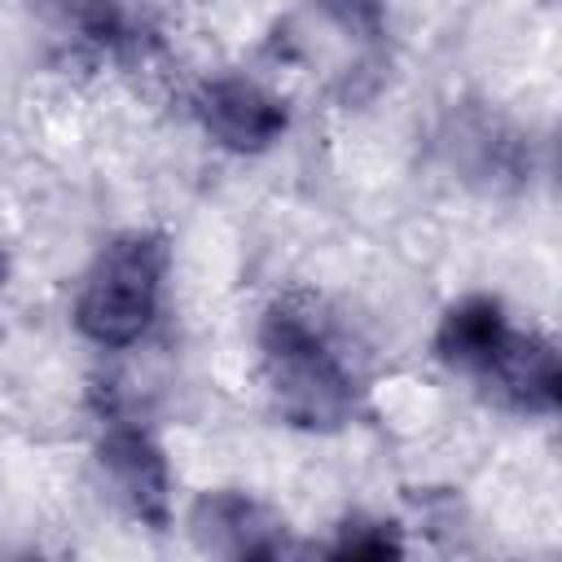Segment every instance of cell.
Wrapping results in <instances>:
<instances>
[{
  "instance_id": "52a82bcc",
  "label": "cell",
  "mask_w": 562,
  "mask_h": 562,
  "mask_svg": "<svg viewBox=\"0 0 562 562\" xmlns=\"http://www.w3.org/2000/svg\"><path fill=\"white\" fill-rule=\"evenodd\" d=\"M505 338H509V321H505L501 303L474 294V299H461L457 307H448V316L435 334V351L443 364L483 378V369L496 360Z\"/></svg>"
},
{
  "instance_id": "6da1fadb",
  "label": "cell",
  "mask_w": 562,
  "mask_h": 562,
  "mask_svg": "<svg viewBox=\"0 0 562 562\" xmlns=\"http://www.w3.org/2000/svg\"><path fill=\"white\" fill-rule=\"evenodd\" d=\"M259 347H263L268 391L294 426L329 430L351 417V408H356L351 373L338 360L321 321H312L307 312H299L290 303H277L263 316Z\"/></svg>"
},
{
  "instance_id": "3957f363",
  "label": "cell",
  "mask_w": 562,
  "mask_h": 562,
  "mask_svg": "<svg viewBox=\"0 0 562 562\" xmlns=\"http://www.w3.org/2000/svg\"><path fill=\"white\" fill-rule=\"evenodd\" d=\"M193 110H198L202 127L211 132V140H220L224 149H237V154H259L285 132V105L241 75L202 83Z\"/></svg>"
},
{
  "instance_id": "5b68a950",
  "label": "cell",
  "mask_w": 562,
  "mask_h": 562,
  "mask_svg": "<svg viewBox=\"0 0 562 562\" xmlns=\"http://www.w3.org/2000/svg\"><path fill=\"white\" fill-rule=\"evenodd\" d=\"M193 527L206 549L233 553V558H277L285 549L281 522L259 501L237 496V492L202 496L193 509Z\"/></svg>"
},
{
  "instance_id": "30bf717a",
  "label": "cell",
  "mask_w": 562,
  "mask_h": 562,
  "mask_svg": "<svg viewBox=\"0 0 562 562\" xmlns=\"http://www.w3.org/2000/svg\"><path fill=\"white\" fill-rule=\"evenodd\" d=\"M4 272H9V259H4V246H0V285H4Z\"/></svg>"
},
{
  "instance_id": "7a4b0ae2",
  "label": "cell",
  "mask_w": 562,
  "mask_h": 562,
  "mask_svg": "<svg viewBox=\"0 0 562 562\" xmlns=\"http://www.w3.org/2000/svg\"><path fill=\"white\" fill-rule=\"evenodd\" d=\"M158 285L162 241L149 233H123L88 268L75 299V325L97 347H127L149 329L158 312Z\"/></svg>"
},
{
  "instance_id": "ba28073f",
  "label": "cell",
  "mask_w": 562,
  "mask_h": 562,
  "mask_svg": "<svg viewBox=\"0 0 562 562\" xmlns=\"http://www.w3.org/2000/svg\"><path fill=\"white\" fill-rule=\"evenodd\" d=\"M338 553L386 558V553H400V540H391L386 527H378V522H347V536L338 540Z\"/></svg>"
},
{
  "instance_id": "9c48e42d",
  "label": "cell",
  "mask_w": 562,
  "mask_h": 562,
  "mask_svg": "<svg viewBox=\"0 0 562 562\" xmlns=\"http://www.w3.org/2000/svg\"><path fill=\"white\" fill-rule=\"evenodd\" d=\"M325 9H329L347 31L378 35V26H382V0H325Z\"/></svg>"
},
{
  "instance_id": "277c9868",
  "label": "cell",
  "mask_w": 562,
  "mask_h": 562,
  "mask_svg": "<svg viewBox=\"0 0 562 562\" xmlns=\"http://www.w3.org/2000/svg\"><path fill=\"white\" fill-rule=\"evenodd\" d=\"M97 461L114 487V496L149 527H167L171 492H167V461L158 443L136 426H110L97 443Z\"/></svg>"
},
{
  "instance_id": "8992f818",
  "label": "cell",
  "mask_w": 562,
  "mask_h": 562,
  "mask_svg": "<svg viewBox=\"0 0 562 562\" xmlns=\"http://www.w3.org/2000/svg\"><path fill=\"white\" fill-rule=\"evenodd\" d=\"M483 382H492L522 413H553L558 408V356H553V342L509 329V338L501 342L496 360L483 369Z\"/></svg>"
}]
</instances>
